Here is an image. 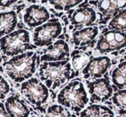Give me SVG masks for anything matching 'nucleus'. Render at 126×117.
<instances>
[{"label":"nucleus","mask_w":126,"mask_h":117,"mask_svg":"<svg viewBox=\"0 0 126 117\" xmlns=\"http://www.w3.org/2000/svg\"><path fill=\"white\" fill-rule=\"evenodd\" d=\"M20 92L31 105L36 108L47 103L49 98L48 88L36 78H32L21 84Z\"/></svg>","instance_id":"obj_5"},{"label":"nucleus","mask_w":126,"mask_h":117,"mask_svg":"<svg viewBox=\"0 0 126 117\" xmlns=\"http://www.w3.org/2000/svg\"><path fill=\"white\" fill-rule=\"evenodd\" d=\"M18 1H0V8H8V7L14 5L15 3H18Z\"/></svg>","instance_id":"obj_25"},{"label":"nucleus","mask_w":126,"mask_h":117,"mask_svg":"<svg viewBox=\"0 0 126 117\" xmlns=\"http://www.w3.org/2000/svg\"><path fill=\"white\" fill-rule=\"evenodd\" d=\"M0 117H10L5 109L4 103L0 102Z\"/></svg>","instance_id":"obj_26"},{"label":"nucleus","mask_w":126,"mask_h":117,"mask_svg":"<svg viewBox=\"0 0 126 117\" xmlns=\"http://www.w3.org/2000/svg\"><path fill=\"white\" fill-rule=\"evenodd\" d=\"M51 6L55 9L56 10H63V11H67V10H70L71 8L76 6L81 3V0H71V1H48Z\"/></svg>","instance_id":"obj_22"},{"label":"nucleus","mask_w":126,"mask_h":117,"mask_svg":"<svg viewBox=\"0 0 126 117\" xmlns=\"http://www.w3.org/2000/svg\"><path fill=\"white\" fill-rule=\"evenodd\" d=\"M96 13L88 5H82L74 10L70 17V24L76 29L90 26L96 20Z\"/></svg>","instance_id":"obj_12"},{"label":"nucleus","mask_w":126,"mask_h":117,"mask_svg":"<svg viewBox=\"0 0 126 117\" xmlns=\"http://www.w3.org/2000/svg\"><path fill=\"white\" fill-rule=\"evenodd\" d=\"M4 106L10 117H29L30 109L18 95H11L5 100Z\"/></svg>","instance_id":"obj_13"},{"label":"nucleus","mask_w":126,"mask_h":117,"mask_svg":"<svg viewBox=\"0 0 126 117\" xmlns=\"http://www.w3.org/2000/svg\"><path fill=\"white\" fill-rule=\"evenodd\" d=\"M10 92V85L9 82L0 74V101L5 99V97Z\"/></svg>","instance_id":"obj_24"},{"label":"nucleus","mask_w":126,"mask_h":117,"mask_svg":"<svg viewBox=\"0 0 126 117\" xmlns=\"http://www.w3.org/2000/svg\"><path fill=\"white\" fill-rule=\"evenodd\" d=\"M126 46V33L117 30L104 32L100 36L96 46V50L100 54H107L119 50Z\"/></svg>","instance_id":"obj_7"},{"label":"nucleus","mask_w":126,"mask_h":117,"mask_svg":"<svg viewBox=\"0 0 126 117\" xmlns=\"http://www.w3.org/2000/svg\"><path fill=\"white\" fill-rule=\"evenodd\" d=\"M17 23L18 18L15 10L0 11V39L15 31Z\"/></svg>","instance_id":"obj_14"},{"label":"nucleus","mask_w":126,"mask_h":117,"mask_svg":"<svg viewBox=\"0 0 126 117\" xmlns=\"http://www.w3.org/2000/svg\"><path fill=\"white\" fill-rule=\"evenodd\" d=\"M109 29L117 31H126V9L118 13L110 22Z\"/></svg>","instance_id":"obj_20"},{"label":"nucleus","mask_w":126,"mask_h":117,"mask_svg":"<svg viewBox=\"0 0 126 117\" xmlns=\"http://www.w3.org/2000/svg\"><path fill=\"white\" fill-rule=\"evenodd\" d=\"M63 31L61 22L57 18L49 20L33 31V43L36 47H49L61 35Z\"/></svg>","instance_id":"obj_6"},{"label":"nucleus","mask_w":126,"mask_h":117,"mask_svg":"<svg viewBox=\"0 0 126 117\" xmlns=\"http://www.w3.org/2000/svg\"><path fill=\"white\" fill-rule=\"evenodd\" d=\"M113 84L118 89L126 87V62H123L111 73Z\"/></svg>","instance_id":"obj_18"},{"label":"nucleus","mask_w":126,"mask_h":117,"mask_svg":"<svg viewBox=\"0 0 126 117\" xmlns=\"http://www.w3.org/2000/svg\"><path fill=\"white\" fill-rule=\"evenodd\" d=\"M111 66V60L106 56L94 58L90 60L85 68L82 69L84 78L99 79L107 72Z\"/></svg>","instance_id":"obj_11"},{"label":"nucleus","mask_w":126,"mask_h":117,"mask_svg":"<svg viewBox=\"0 0 126 117\" xmlns=\"http://www.w3.org/2000/svg\"><path fill=\"white\" fill-rule=\"evenodd\" d=\"M45 117H72L68 109L60 104H52L47 108Z\"/></svg>","instance_id":"obj_21"},{"label":"nucleus","mask_w":126,"mask_h":117,"mask_svg":"<svg viewBox=\"0 0 126 117\" xmlns=\"http://www.w3.org/2000/svg\"><path fill=\"white\" fill-rule=\"evenodd\" d=\"M57 101L66 109L79 113L88 104V97L82 83L74 79L60 90L57 96Z\"/></svg>","instance_id":"obj_3"},{"label":"nucleus","mask_w":126,"mask_h":117,"mask_svg":"<svg viewBox=\"0 0 126 117\" xmlns=\"http://www.w3.org/2000/svg\"><path fill=\"white\" fill-rule=\"evenodd\" d=\"M76 54H72V66L74 69L78 72L83 67H86L87 65L90 62V54H85V53H80V52H75Z\"/></svg>","instance_id":"obj_19"},{"label":"nucleus","mask_w":126,"mask_h":117,"mask_svg":"<svg viewBox=\"0 0 126 117\" xmlns=\"http://www.w3.org/2000/svg\"><path fill=\"white\" fill-rule=\"evenodd\" d=\"M72 117H76V116H72Z\"/></svg>","instance_id":"obj_28"},{"label":"nucleus","mask_w":126,"mask_h":117,"mask_svg":"<svg viewBox=\"0 0 126 117\" xmlns=\"http://www.w3.org/2000/svg\"><path fill=\"white\" fill-rule=\"evenodd\" d=\"M32 48L30 33L26 29H17L0 39V51L8 57H15Z\"/></svg>","instance_id":"obj_4"},{"label":"nucleus","mask_w":126,"mask_h":117,"mask_svg":"<svg viewBox=\"0 0 126 117\" xmlns=\"http://www.w3.org/2000/svg\"><path fill=\"white\" fill-rule=\"evenodd\" d=\"M88 88L91 96L90 101L92 102H105L112 95V88L107 77L101 78L88 83Z\"/></svg>","instance_id":"obj_10"},{"label":"nucleus","mask_w":126,"mask_h":117,"mask_svg":"<svg viewBox=\"0 0 126 117\" xmlns=\"http://www.w3.org/2000/svg\"><path fill=\"white\" fill-rule=\"evenodd\" d=\"M70 47L65 40L59 39L53 42L43 51L40 55V62H58L69 59Z\"/></svg>","instance_id":"obj_9"},{"label":"nucleus","mask_w":126,"mask_h":117,"mask_svg":"<svg viewBox=\"0 0 126 117\" xmlns=\"http://www.w3.org/2000/svg\"><path fill=\"white\" fill-rule=\"evenodd\" d=\"M70 59L58 62H43L39 67V77L48 89L56 90L71 77Z\"/></svg>","instance_id":"obj_2"},{"label":"nucleus","mask_w":126,"mask_h":117,"mask_svg":"<svg viewBox=\"0 0 126 117\" xmlns=\"http://www.w3.org/2000/svg\"><path fill=\"white\" fill-rule=\"evenodd\" d=\"M99 29L96 26L85 28L72 34V43L76 47H83L89 44L98 35Z\"/></svg>","instance_id":"obj_15"},{"label":"nucleus","mask_w":126,"mask_h":117,"mask_svg":"<svg viewBox=\"0 0 126 117\" xmlns=\"http://www.w3.org/2000/svg\"><path fill=\"white\" fill-rule=\"evenodd\" d=\"M112 102L117 107L126 109V90H120L113 94Z\"/></svg>","instance_id":"obj_23"},{"label":"nucleus","mask_w":126,"mask_h":117,"mask_svg":"<svg viewBox=\"0 0 126 117\" xmlns=\"http://www.w3.org/2000/svg\"><path fill=\"white\" fill-rule=\"evenodd\" d=\"M80 117H114L113 112L103 105L93 104L80 113Z\"/></svg>","instance_id":"obj_17"},{"label":"nucleus","mask_w":126,"mask_h":117,"mask_svg":"<svg viewBox=\"0 0 126 117\" xmlns=\"http://www.w3.org/2000/svg\"><path fill=\"white\" fill-rule=\"evenodd\" d=\"M31 117H37V116H32Z\"/></svg>","instance_id":"obj_27"},{"label":"nucleus","mask_w":126,"mask_h":117,"mask_svg":"<svg viewBox=\"0 0 126 117\" xmlns=\"http://www.w3.org/2000/svg\"><path fill=\"white\" fill-rule=\"evenodd\" d=\"M37 54L33 51L23 53L3 62V66L7 76L15 83H21L32 78L36 72ZM39 64L40 61L38 60Z\"/></svg>","instance_id":"obj_1"},{"label":"nucleus","mask_w":126,"mask_h":117,"mask_svg":"<svg viewBox=\"0 0 126 117\" xmlns=\"http://www.w3.org/2000/svg\"><path fill=\"white\" fill-rule=\"evenodd\" d=\"M22 19L29 29H36L43 25L50 19V12L41 4H30L23 10Z\"/></svg>","instance_id":"obj_8"},{"label":"nucleus","mask_w":126,"mask_h":117,"mask_svg":"<svg viewBox=\"0 0 126 117\" xmlns=\"http://www.w3.org/2000/svg\"><path fill=\"white\" fill-rule=\"evenodd\" d=\"M126 7V1H99L97 2V8L104 17H116Z\"/></svg>","instance_id":"obj_16"}]
</instances>
